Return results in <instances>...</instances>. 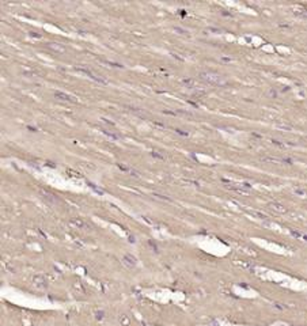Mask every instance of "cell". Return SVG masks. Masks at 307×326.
<instances>
[{"label": "cell", "instance_id": "obj_12", "mask_svg": "<svg viewBox=\"0 0 307 326\" xmlns=\"http://www.w3.org/2000/svg\"><path fill=\"white\" fill-rule=\"evenodd\" d=\"M175 130H177V133H179V135H183V136H187V135H189L187 132H182L181 129H175Z\"/></svg>", "mask_w": 307, "mask_h": 326}, {"label": "cell", "instance_id": "obj_5", "mask_svg": "<svg viewBox=\"0 0 307 326\" xmlns=\"http://www.w3.org/2000/svg\"><path fill=\"white\" fill-rule=\"evenodd\" d=\"M48 48H49L50 50H53V52H56V53H64V52H65V48H64V45H61V44H59V42H49V44H48Z\"/></svg>", "mask_w": 307, "mask_h": 326}, {"label": "cell", "instance_id": "obj_7", "mask_svg": "<svg viewBox=\"0 0 307 326\" xmlns=\"http://www.w3.org/2000/svg\"><path fill=\"white\" fill-rule=\"evenodd\" d=\"M122 262H124V265H127V266H135L136 258L131 254H127V256H124V258H122Z\"/></svg>", "mask_w": 307, "mask_h": 326}, {"label": "cell", "instance_id": "obj_11", "mask_svg": "<svg viewBox=\"0 0 307 326\" xmlns=\"http://www.w3.org/2000/svg\"><path fill=\"white\" fill-rule=\"evenodd\" d=\"M151 155H152V156H155V158H159V159H163V156L160 155V154H156V151H152Z\"/></svg>", "mask_w": 307, "mask_h": 326}, {"label": "cell", "instance_id": "obj_3", "mask_svg": "<svg viewBox=\"0 0 307 326\" xmlns=\"http://www.w3.org/2000/svg\"><path fill=\"white\" fill-rule=\"evenodd\" d=\"M54 98L60 99V101H65V102H76L75 97L67 94V92H63V91H56V92H54Z\"/></svg>", "mask_w": 307, "mask_h": 326}, {"label": "cell", "instance_id": "obj_4", "mask_svg": "<svg viewBox=\"0 0 307 326\" xmlns=\"http://www.w3.org/2000/svg\"><path fill=\"white\" fill-rule=\"evenodd\" d=\"M33 283L36 284L38 288H46L48 287V280L42 276V274H37V276H34L33 277Z\"/></svg>", "mask_w": 307, "mask_h": 326}, {"label": "cell", "instance_id": "obj_2", "mask_svg": "<svg viewBox=\"0 0 307 326\" xmlns=\"http://www.w3.org/2000/svg\"><path fill=\"white\" fill-rule=\"evenodd\" d=\"M75 70H76V71H79V72H82V74H84V75H87V76L90 78V79H93V80L98 82V83H105V84L107 83V82H106V79H103V78L98 76V75H95L93 71H90V70H88V68H86V67H76V68H75Z\"/></svg>", "mask_w": 307, "mask_h": 326}, {"label": "cell", "instance_id": "obj_1", "mask_svg": "<svg viewBox=\"0 0 307 326\" xmlns=\"http://www.w3.org/2000/svg\"><path fill=\"white\" fill-rule=\"evenodd\" d=\"M199 78L205 83L213 84V86H224L227 83L224 76H221L217 72H212V71H203L199 74Z\"/></svg>", "mask_w": 307, "mask_h": 326}, {"label": "cell", "instance_id": "obj_6", "mask_svg": "<svg viewBox=\"0 0 307 326\" xmlns=\"http://www.w3.org/2000/svg\"><path fill=\"white\" fill-rule=\"evenodd\" d=\"M69 226L71 227H75V228H83L86 227L87 230H90V226L86 224L83 220H80V219H72V220L69 222Z\"/></svg>", "mask_w": 307, "mask_h": 326}, {"label": "cell", "instance_id": "obj_10", "mask_svg": "<svg viewBox=\"0 0 307 326\" xmlns=\"http://www.w3.org/2000/svg\"><path fill=\"white\" fill-rule=\"evenodd\" d=\"M181 83L186 84V86H189V87H190V86L193 84V80H192V79H182V80H181Z\"/></svg>", "mask_w": 307, "mask_h": 326}, {"label": "cell", "instance_id": "obj_8", "mask_svg": "<svg viewBox=\"0 0 307 326\" xmlns=\"http://www.w3.org/2000/svg\"><path fill=\"white\" fill-rule=\"evenodd\" d=\"M118 167H120L121 170L127 171V173H131V176H133V177H139V171H136V170H133V169H132V167H128V166H122V164H118Z\"/></svg>", "mask_w": 307, "mask_h": 326}, {"label": "cell", "instance_id": "obj_13", "mask_svg": "<svg viewBox=\"0 0 307 326\" xmlns=\"http://www.w3.org/2000/svg\"><path fill=\"white\" fill-rule=\"evenodd\" d=\"M27 129L32 130V132H37V128H34V126H29V125H27Z\"/></svg>", "mask_w": 307, "mask_h": 326}, {"label": "cell", "instance_id": "obj_9", "mask_svg": "<svg viewBox=\"0 0 307 326\" xmlns=\"http://www.w3.org/2000/svg\"><path fill=\"white\" fill-rule=\"evenodd\" d=\"M102 133H105V135H106V136H109V137H111V139H114V140L120 139V136H118V135H116V133H110V132H109L107 129H102Z\"/></svg>", "mask_w": 307, "mask_h": 326}]
</instances>
